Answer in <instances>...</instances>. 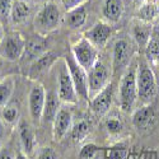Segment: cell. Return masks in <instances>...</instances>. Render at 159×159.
Segmentation results:
<instances>
[{"label": "cell", "instance_id": "cell-5", "mask_svg": "<svg viewBox=\"0 0 159 159\" xmlns=\"http://www.w3.org/2000/svg\"><path fill=\"white\" fill-rule=\"evenodd\" d=\"M60 22V10L54 3H47L38 11L34 19V27L39 34L55 31Z\"/></svg>", "mask_w": 159, "mask_h": 159}, {"label": "cell", "instance_id": "cell-11", "mask_svg": "<svg viewBox=\"0 0 159 159\" xmlns=\"http://www.w3.org/2000/svg\"><path fill=\"white\" fill-rule=\"evenodd\" d=\"M131 121L134 127L140 132H147L152 130L157 122V113L155 110L150 104H143L141 107L135 110L132 113Z\"/></svg>", "mask_w": 159, "mask_h": 159}, {"label": "cell", "instance_id": "cell-20", "mask_svg": "<svg viewBox=\"0 0 159 159\" xmlns=\"http://www.w3.org/2000/svg\"><path fill=\"white\" fill-rule=\"evenodd\" d=\"M132 37H134V39L140 47L145 48L147 45L149 43L150 38H152V25H150V23L139 22L138 24H135L134 28H132Z\"/></svg>", "mask_w": 159, "mask_h": 159}, {"label": "cell", "instance_id": "cell-2", "mask_svg": "<svg viewBox=\"0 0 159 159\" xmlns=\"http://www.w3.org/2000/svg\"><path fill=\"white\" fill-rule=\"evenodd\" d=\"M136 84H138V99L149 104L157 94V80L153 70L149 68L148 62L141 61L138 64V74H136Z\"/></svg>", "mask_w": 159, "mask_h": 159}, {"label": "cell", "instance_id": "cell-36", "mask_svg": "<svg viewBox=\"0 0 159 159\" xmlns=\"http://www.w3.org/2000/svg\"><path fill=\"white\" fill-rule=\"evenodd\" d=\"M16 159H28V155L25 154L24 152H18L17 154H16Z\"/></svg>", "mask_w": 159, "mask_h": 159}, {"label": "cell", "instance_id": "cell-14", "mask_svg": "<svg viewBox=\"0 0 159 159\" xmlns=\"http://www.w3.org/2000/svg\"><path fill=\"white\" fill-rule=\"evenodd\" d=\"M112 99H113V85L112 83H110L93 98H90L89 101L90 108L97 116H104L111 108Z\"/></svg>", "mask_w": 159, "mask_h": 159}, {"label": "cell", "instance_id": "cell-6", "mask_svg": "<svg viewBox=\"0 0 159 159\" xmlns=\"http://www.w3.org/2000/svg\"><path fill=\"white\" fill-rule=\"evenodd\" d=\"M110 70L103 61L98 60L94 66L88 71V90H89V101L97 93L110 84Z\"/></svg>", "mask_w": 159, "mask_h": 159}, {"label": "cell", "instance_id": "cell-19", "mask_svg": "<svg viewBox=\"0 0 159 159\" xmlns=\"http://www.w3.org/2000/svg\"><path fill=\"white\" fill-rule=\"evenodd\" d=\"M159 16V4L155 0H145L138 10V18L140 22L152 23Z\"/></svg>", "mask_w": 159, "mask_h": 159}, {"label": "cell", "instance_id": "cell-9", "mask_svg": "<svg viewBox=\"0 0 159 159\" xmlns=\"http://www.w3.org/2000/svg\"><path fill=\"white\" fill-rule=\"evenodd\" d=\"M131 59V43L125 38L117 39L112 51V70L113 75L120 71H125L130 65Z\"/></svg>", "mask_w": 159, "mask_h": 159}, {"label": "cell", "instance_id": "cell-17", "mask_svg": "<svg viewBox=\"0 0 159 159\" xmlns=\"http://www.w3.org/2000/svg\"><path fill=\"white\" fill-rule=\"evenodd\" d=\"M19 139L22 145V152H24L27 155L33 154L36 149V135L30 124L24 121L19 124Z\"/></svg>", "mask_w": 159, "mask_h": 159}, {"label": "cell", "instance_id": "cell-25", "mask_svg": "<svg viewBox=\"0 0 159 159\" xmlns=\"http://www.w3.org/2000/svg\"><path fill=\"white\" fill-rule=\"evenodd\" d=\"M90 131H92V124L87 120H80L71 127L70 135H71L74 141L80 143L90 134Z\"/></svg>", "mask_w": 159, "mask_h": 159}, {"label": "cell", "instance_id": "cell-31", "mask_svg": "<svg viewBox=\"0 0 159 159\" xmlns=\"http://www.w3.org/2000/svg\"><path fill=\"white\" fill-rule=\"evenodd\" d=\"M127 152L122 148H113L107 150V159H126Z\"/></svg>", "mask_w": 159, "mask_h": 159}, {"label": "cell", "instance_id": "cell-33", "mask_svg": "<svg viewBox=\"0 0 159 159\" xmlns=\"http://www.w3.org/2000/svg\"><path fill=\"white\" fill-rule=\"evenodd\" d=\"M85 2H87V0H61L64 8L68 11L71 10V9H75L78 7H80V5H84Z\"/></svg>", "mask_w": 159, "mask_h": 159}, {"label": "cell", "instance_id": "cell-29", "mask_svg": "<svg viewBox=\"0 0 159 159\" xmlns=\"http://www.w3.org/2000/svg\"><path fill=\"white\" fill-rule=\"evenodd\" d=\"M101 150H103V148L97 147L96 144H85L79 152V159H94Z\"/></svg>", "mask_w": 159, "mask_h": 159}, {"label": "cell", "instance_id": "cell-3", "mask_svg": "<svg viewBox=\"0 0 159 159\" xmlns=\"http://www.w3.org/2000/svg\"><path fill=\"white\" fill-rule=\"evenodd\" d=\"M71 54L78 64L88 73L98 61V50L85 37H82L71 47Z\"/></svg>", "mask_w": 159, "mask_h": 159}, {"label": "cell", "instance_id": "cell-38", "mask_svg": "<svg viewBox=\"0 0 159 159\" xmlns=\"http://www.w3.org/2000/svg\"><path fill=\"white\" fill-rule=\"evenodd\" d=\"M4 36H5V34H4V30H3V27H2V24H0V43H2Z\"/></svg>", "mask_w": 159, "mask_h": 159}, {"label": "cell", "instance_id": "cell-37", "mask_svg": "<svg viewBox=\"0 0 159 159\" xmlns=\"http://www.w3.org/2000/svg\"><path fill=\"white\" fill-rule=\"evenodd\" d=\"M126 159H145V154H140V155H135V154L127 155Z\"/></svg>", "mask_w": 159, "mask_h": 159}, {"label": "cell", "instance_id": "cell-1", "mask_svg": "<svg viewBox=\"0 0 159 159\" xmlns=\"http://www.w3.org/2000/svg\"><path fill=\"white\" fill-rule=\"evenodd\" d=\"M138 64L130 62L127 69L124 71L120 80V108L125 112H130L138 101V84H136Z\"/></svg>", "mask_w": 159, "mask_h": 159}, {"label": "cell", "instance_id": "cell-22", "mask_svg": "<svg viewBox=\"0 0 159 159\" xmlns=\"http://www.w3.org/2000/svg\"><path fill=\"white\" fill-rule=\"evenodd\" d=\"M16 80L13 76H7L0 80V108H4L10 102V98L14 93Z\"/></svg>", "mask_w": 159, "mask_h": 159}, {"label": "cell", "instance_id": "cell-27", "mask_svg": "<svg viewBox=\"0 0 159 159\" xmlns=\"http://www.w3.org/2000/svg\"><path fill=\"white\" fill-rule=\"evenodd\" d=\"M2 118L5 125H16L19 118V108L16 103H8L4 108H2Z\"/></svg>", "mask_w": 159, "mask_h": 159}, {"label": "cell", "instance_id": "cell-7", "mask_svg": "<svg viewBox=\"0 0 159 159\" xmlns=\"http://www.w3.org/2000/svg\"><path fill=\"white\" fill-rule=\"evenodd\" d=\"M25 48V39L19 33H10L4 36L0 43V56L9 61L20 60Z\"/></svg>", "mask_w": 159, "mask_h": 159}, {"label": "cell", "instance_id": "cell-13", "mask_svg": "<svg viewBox=\"0 0 159 159\" xmlns=\"http://www.w3.org/2000/svg\"><path fill=\"white\" fill-rule=\"evenodd\" d=\"M111 33H112V28L110 23L97 22L93 27L89 28L84 33V37L98 50V48H103L107 45L108 39L111 37Z\"/></svg>", "mask_w": 159, "mask_h": 159}, {"label": "cell", "instance_id": "cell-26", "mask_svg": "<svg viewBox=\"0 0 159 159\" xmlns=\"http://www.w3.org/2000/svg\"><path fill=\"white\" fill-rule=\"evenodd\" d=\"M145 56L152 64H159V34H153L145 47Z\"/></svg>", "mask_w": 159, "mask_h": 159}, {"label": "cell", "instance_id": "cell-24", "mask_svg": "<svg viewBox=\"0 0 159 159\" xmlns=\"http://www.w3.org/2000/svg\"><path fill=\"white\" fill-rule=\"evenodd\" d=\"M30 14V5L27 3H24L23 0H14L10 11V19L13 23L19 24L23 23L27 19Z\"/></svg>", "mask_w": 159, "mask_h": 159}, {"label": "cell", "instance_id": "cell-32", "mask_svg": "<svg viewBox=\"0 0 159 159\" xmlns=\"http://www.w3.org/2000/svg\"><path fill=\"white\" fill-rule=\"evenodd\" d=\"M37 159H56V152L51 147H43L38 150Z\"/></svg>", "mask_w": 159, "mask_h": 159}, {"label": "cell", "instance_id": "cell-28", "mask_svg": "<svg viewBox=\"0 0 159 159\" xmlns=\"http://www.w3.org/2000/svg\"><path fill=\"white\" fill-rule=\"evenodd\" d=\"M104 129L111 136H117V135H120L122 132L124 124L120 120V117L111 116V117H107L104 120Z\"/></svg>", "mask_w": 159, "mask_h": 159}, {"label": "cell", "instance_id": "cell-12", "mask_svg": "<svg viewBox=\"0 0 159 159\" xmlns=\"http://www.w3.org/2000/svg\"><path fill=\"white\" fill-rule=\"evenodd\" d=\"M73 115L66 107H60L52 122V136L55 141H61L73 127Z\"/></svg>", "mask_w": 159, "mask_h": 159}, {"label": "cell", "instance_id": "cell-15", "mask_svg": "<svg viewBox=\"0 0 159 159\" xmlns=\"http://www.w3.org/2000/svg\"><path fill=\"white\" fill-rule=\"evenodd\" d=\"M47 52V41L41 34L31 37L28 41H25L24 54L22 56L23 62H33L38 57H41Z\"/></svg>", "mask_w": 159, "mask_h": 159}, {"label": "cell", "instance_id": "cell-10", "mask_svg": "<svg viewBox=\"0 0 159 159\" xmlns=\"http://www.w3.org/2000/svg\"><path fill=\"white\" fill-rule=\"evenodd\" d=\"M46 90L42 84H34L28 94V107L30 115L34 122H39L43 116V110L46 104Z\"/></svg>", "mask_w": 159, "mask_h": 159}, {"label": "cell", "instance_id": "cell-4", "mask_svg": "<svg viewBox=\"0 0 159 159\" xmlns=\"http://www.w3.org/2000/svg\"><path fill=\"white\" fill-rule=\"evenodd\" d=\"M64 61L66 64L71 76V80L75 85V90L78 93V97H80L85 101H89V90H88V73L78 64V61L74 59L73 54L64 57Z\"/></svg>", "mask_w": 159, "mask_h": 159}, {"label": "cell", "instance_id": "cell-18", "mask_svg": "<svg viewBox=\"0 0 159 159\" xmlns=\"http://www.w3.org/2000/svg\"><path fill=\"white\" fill-rule=\"evenodd\" d=\"M124 13L122 0H104L102 7V14L106 20L110 23H116L121 19Z\"/></svg>", "mask_w": 159, "mask_h": 159}, {"label": "cell", "instance_id": "cell-21", "mask_svg": "<svg viewBox=\"0 0 159 159\" xmlns=\"http://www.w3.org/2000/svg\"><path fill=\"white\" fill-rule=\"evenodd\" d=\"M85 20H87V9L84 5H80L75 9L69 10L68 14H66V18H65L66 24L73 30L82 27L85 23Z\"/></svg>", "mask_w": 159, "mask_h": 159}, {"label": "cell", "instance_id": "cell-8", "mask_svg": "<svg viewBox=\"0 0 159 159\" xmlns=\"http://www.w3.org/2000/svg\"><path fill=\"white\" fill-rule=\"evenodd\" d=\"M57 97L60 102L66 104H75L78 102V93L75 85L71 80L69 69L65 61L59 70V83H57Z\"/></svg>", "mask_w": 159, "mask_h": 159}, {"label": "cell", "instance_id": "cell-16", "mask_svg": "<svg viewBox=\"0 0 159 159\" xmlns=\"http://www.w3.org/2000/svg\"><path fill=\"white\" fill-rule=\"evenodd\" d=\"M57 55L52 51H47L46 54H43L41 57H38L31 64V68L28 71V76L31 79H37L41 74H43L50 66L55 62Z\"/></svg>", "mask_w": 159, "mask_h": 159}, {"label": "cell", "instance_id": "cell-35", "mask_svg": "<svg viewBox=\"0 0 159 159\" xmlns=\"http://www.w3.org/2000/svg\"><path fill=\"white\" fill-rule=\"evenodd\" d=\"M5 135V122L3 121V118L0 117V140H2Z\"/></svg>", "mask_w": 159, "mask_h": 159}, {"label": "cell", "instance_id": "cell-23", "mask_svg": "<svg viewBox=\"0 0 159 159\" xmlns=\"http://www.w3.org/2000/svg\"><path fill=\"white\" fill-rule=\"evenodd\" d=\"M60 110V99L57 97V93H48L46 96V104L43 110V118L47 122H54V118L56 113Z\"/></svg>", "mask_w": 159, "mask_h": 159}, {"label": "cell", "instance_id": "cell-30", "mask_svg": "<svg viewBox=\"0 0 159 159\" xmlns=\"http://www.w3.org/2000/svg\"><path fill=\"white\" fill-rule=\"evenodd\" d=\"M13 2L11 0H0V18H10Z\"/></svg>", "mask_w": 159, "mask_h": 159}, {"label": "cell", "instance_id": "cell-34", "mask_svg": "<svg viewBox=\"0 0 159 159\" xmlns=\"http://www.w3.org/2000/svg\"><path fill=\"white\" fill-rule=\"evenodd\" d=\"M0 159H16V155L9 149H2L0 150Z\"/></svg>", "mask_w": 159, "mask_h": 159}]
</instances>
